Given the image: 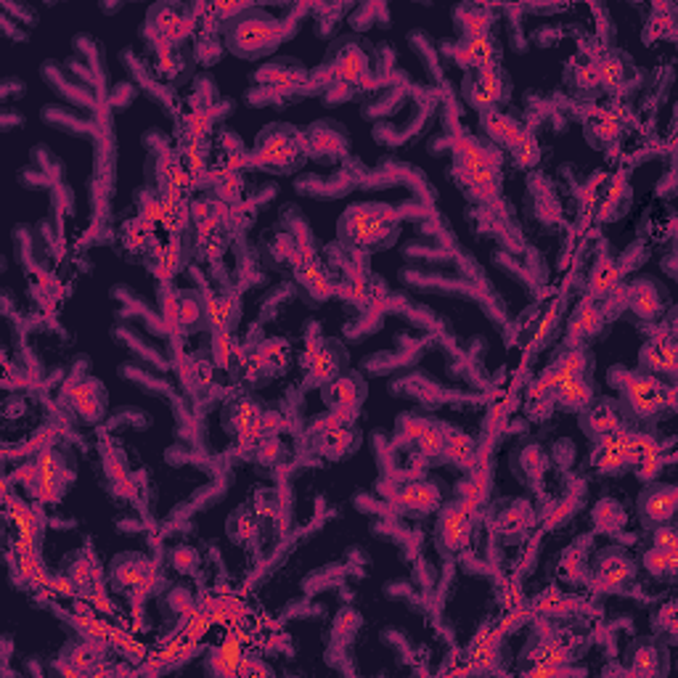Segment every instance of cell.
Instances as JSON below:
<instances>
[{
  "label": "cell",
  "mask_w": 678,
  "mask_h": 678,
  "mask_svg": "<svg viewBox=\"0 0 678 678\" xmlns=\"http://www.w3.org/2000/svg\"><path fill=\"white\" fill-rule=\"evenodd\" d=\"M284 21L260 8H241L226 24V45L241 59H257L270 53L284 40Z\"/></svg>",
  "instance_id": "obj_1"
},
{
  "label": "cell",
  "mask_w": 678,
  "mask_h": 678,
  "mask_svg": "<svg viewBox=\"0 0 678 678\" xmlns=\"http://www.w3.org/2000/svg\"><path fill=\"white\" fill-rule=\"evenodd\" d=\"M395 213L390 207H379V205H363V207H352L344 213L339 233L347 244L360 246V249H374L387 244L395 236Z\"/></svg>",
  "instance_id": "obj_2"
},
{
  "label": "cell",
  "mask_w": 678,
  "mask_h": 678,
  "mask_svg": "<svg viewBox=\"0 0 678 678\" xmlns=\"http://www.w3.org/2000/svg\"><path fill=\"white\" fill-rule=\"evenodd\" d=\"M612 384H617L623 390V398L628 403V408L636 416H655L663 411V406H674V390L660 384L655 376L650 374H634V371H612L609 374Z\"/></svg>",
  "instance_id": "obj_3"
},
{
  "label": "cell",
  "mask_w": 678,
  "mask_h": 678,
  "mask_svg": "<svg viewBox=\"0 0 678 678\" xmlns=\"http://www.w3.org/2000/svg\"><path fill=\"white\" fill-rule=\"evenodd\" d=\"M506 93H509V85H506V80H504L498 67L474 69V75L469 80H464V96L480 112L496 109V104L504 101Z\"/></svg>",
  "instance_id": "obj_4"
},
{
  "label": "cell",
  "mask_w": 678,
  "mask_h": 678,
  "mask_svg": "<svg viewBox=\"0 0 678 678\" xmlns=\"http://www.w3.org/2000/svg\"><path fill=\"white\" fill-rule=\"evenodd\" d=\"M472 533V509L464 501H451L443 506L438 520V546L443 554H456L466 546Z\"/></svg>",
  "instance_id": "obj_5"
},
{
  "label": "cell",
  "mask_w": 678,
  "mask_h": 678,
  "mask_svg": "<svg viewBox=\"0 0 678 678\" xmlns=\"http://www.w3.org/2000/svg\"><path fill=\"white\" fill-rule=\"evenodd\" d=\"M676 514V488L674 485H650L639 498V517L644 525L658 528L674 520Z\"/></svg>",
  "instance_id": "obj_6"
},
{
  "label": "cell",
  "mask_w": 678,
  "mask_h": 678,
  "mask_svg": "<svg viewBox=\"0 0 678 678\" xmlns=\"http://www.w3.org/2000/svg\"><path fill=\"white\" fill-rule=\"evenodd\" d=\"M628 430H615L604 438H596V446H593V464L599 472L604 474H612V472H620L628 466Z\"/></svg>",
  "instance_id": "obj_7"
},
{
  "label": "cell",
  "mask_w": 678,
  "mask_h": 678,
  "mask_svg": "<svg viewBox=\"0 0 678 678\" xmlns=\"http://www.w3.org/2000/svg\"><path fill=\"white\" fill-rule=\"evenodd\" d=\"M583 371H585V355H583L577 347H572V350L562 352V355L554 360V366L538 379V384L533 387V395L554 392L557 384H562L565 379H572V376H583Z\"/></svg>",
  "instance_id": "obj_8"
},
{
  "label": "cell",
  "mask_w": 678,
  "mask_h": 678,
  "mask_svg": "<svg viewBox=\"0 0 678 678\" xmlns=\"http://www.w3.org/2000/svg\"><path fill=\"white\" fill-rule=\"evenodd\" d=\"M281 127L268 130L260 141V159L268 162V165H287V162L295 159V149H297L295 133L281 130Z\"/></svg>",
  "instance_id": "obj_9"
},
{
  "label": "cell",
  "mask_w": 678,
  "mask_h": 678,
  "mask_svg": "<svg viewBox=\"0 0 678 678\" xmlns=\"http://www.w3.org/2000/svg\"><path fill=\"white\" fill-rule=\"evenodd\" d=\"M456 61L469 69H482V67H496V45L488 35L482 37H469L456 48Z\"/></svg>",
  "instance_id": "obj_10"
},
{
  "label": "cell",
  "mask_w": 678,
  "mask_h": 678,
  "mask_svg": "<svg viewBox=\"0 0 678 678\" xmlns=\"http://www.w3.org/2000/svg\"><path fill=\"white\" fill-rule=\"evenodd\" d=\"M583 430L593 440L620 430V416H617L615 406L607 400H599V403H591L588 408H583Z\"/></svg>",
  "instance_id": "obj_11"
},
{
  "label": "cell",
  "mask_w": 678,
  "mask_h": 678,
  "mask_svg": "<svg viewBox=\"0 0 678 678\" xmlns=\"http://www.w3.org/2000/svg\"><path fill=\"white\" fill-rule=\"evenodd\" d=\"M363 379L358 376H337L332 379L327 387H324V398L332 408L337 411H352L358 403H360V395H363Z\"/></svg>",
  "instance_id": "obj_12"
},
{
  "label": "cell",
  "mask_w": 678,
  "mask_h": 678,
  "mask_svg": "<svg viewBox=\"0 0 678 678\" xmlns=\"http://www.w3.org/2000/svg\"><path fill=\"white\" fill-rule=\"evenodd\" d=\"M642 368L652 374H674L676 371V344L674 339L647 342L642 350Z\"/></svg>",
  "instance_id": "obj_13"
},
{
  "label": "cell",
  "mask_w": 678,
  "mask_h": 678,
  "mask_svg": "<svg viewBox=\"0 0 678 678\" xmlns=\"http://www.w3.org/2000/svg\"><path fill=\"white\" fill-rule=\"evenodd\" d=\"M151 575V565L141 557H119L112 567V580L122 591H135Z\"/></svg>",
  "instance_id": "obj_14"
},
{
  "label": "cell",
  "mask_w": 678,
  "mask_h": 678,
  "mask_svg": "<svg viewBox=\"0 0 678 678\" xmlns=\"http://www.w3.org/2000/svg\"><path fill=\"white\" fill-rule=\"evenodd\" d=\"M398 504H400L403 509H408V512H422V514H427V512H432V509L440 504V493H438V488L430 485V482H414V485H403V488L398 490Z\"/></svg>",
  "instance_id": "obj_15"
},
{
  "label": "cell",
  "mask_w": 678,
  "mask_h": 678,
  "mask_svg": "<svg viewBox=\"0 0 678 678\" xmlns=\"http://www.w3.org/2000/svg\"><path fill=\"white\" fill-rule=\"evenodd\" d=\"M482 127H485V133H488L493 141L506 143V146H512L520 135H525V133H528V130H525V127L514 119V117L498 112V109H488V112H482Z\"/></svg>",
  "instance_id": "obj_16"
},
{
  "label": "cell",
  "mask_w": 678,
  "mask_h": 678,
  "mask_svg": "<svg viewBox=\"0 0 678 678\" xmlns=\"http://www.w3.org/2000/svg\"><path fill=\"white\" fill-rule=\"evenodd\" d=\"M554 398L565 408H575V411H583L593 403V392H591V387L583 376H572V379H565L562 384H557Z\"/></svg>",
  "instance_id": "obj_17"
},
{
  "label": "cell",
  "mask_w": 678,
  "mask_h": 678,
  "mask_svg": "<svg viewBox=\"0 0 678 678\" xmlns=\"http://www.w3.org/2000/svg\"><path fill=\"white\" fill-rule=\"evenodd\" d=\"M628 305H631V311H634L636 316H642V319H647V321H652V319L660 313V308H663L660 295H658V289H655L650 281H639L636 287H631V292H628Z\"/></svg>",
  "instance_id": "obj_18"
},
{
  "label": "cell",
  "mask_w": 678,
  "mask_h": 678,
  "mask_svg": "<svg viewBox=\"0 0 678 678\" xmlns=\"http://www.w3.org/2000/svg\"><path fill=\"white\" fill-rule=\"evenodd\" d=\"M446 458H451L456 464H469L474 458V440L466 438L458 430H448L443 427V453Z\"/></svg>",
  "instance_id": "obj_19"
},
{
  "label": "cell",
  "mask_w": 678,
  "mask_h": 678,
  "mask_svg": "<svg viewBox=\"0 0 678 678\" xmlns=\"http://www.w3.org/2000/svg\"><path fill=\"white\" fill-rule=\"evenodd\" d=\"M634 575V562L623 554H615V557H604L601 560V567H599V577L609 585V588H617L623 585L628 577Z\"/></svg>",
  "instance_id": "obj_20"
},
{
  "label": "cell",
  "mask_w": 678,
  "mask_h": 678,
  "mask_svg": "<svg viewBox=\"0 0 678 678\" xmlns=\"http://www.w3.org/2000/svg\"><path fill=\"white\" fill-rule=\"evenodd\" d=\"M241 644L236 642V639H228L226 644H221L215 652H213V658H210V668L215 671V674H236L238 671V666H241Z\"/></svg>",
  "instance_id": "obj_21"
},
{
  "label": "cell",
  "mask_w": 678,
  "mask_h": 678,
  "mask_svg": "<svg viewBox=\"0 0 678 678\" xmlns=\"http://www.w3.org/2000/svg\"><path fill=\"white\" fill-rule=\"evenodd\" d=\"M676 552H671V549L655 546V549H650V552L644 554V567H647L652 575H658V577H674V575H676Z\"/></svg>",
  "instance_id": "obj_22"
},
{
  "label": "cell",
  "mask_w": 678,
  "mask_h": 678,
  "mask_svg": "<svg viewBox=\"0 0 678 678\" xmlns=\"http://www.w3.org/2000/svg\"><path fill=\"white\" fill-rule=\"evenodd\" d=\"M363 72H366V59H363V53H360L358 48H350V45H347L337 61V77L350 80V83H358V80L363 77Z\"/></svg>",
  "instance_id": "obj_23"
},
{
  "label": "cell",
  "mask_w": 678,
  "mask_h": 678,
  "mask_svg": "<svg viewBox=\"0 0 678 678\" xmlns=\"http://www.w3.org/2000/svg\"><path fill=\"white\" fill-rule=\"evenodd\" d=\"M599 321H601V313L588 303V305H583L577 313H575V319L569 321V337L580 339V337H588V335H593L596 332V327H599Z\"/></svg>",
  "instance_id": "obj_24"
},
{
  "label": "cell",
  "mask_w": 678,
  "mask_h": 678,
  "mask_svg": "<svg viewBox=\"0 0 678 678\" xmlns=\"http://www.w3.org/2000/svg\"><path fill=\"white\" fill-rule=\"evenodd\" d=\"M512 157H514V162L520 165V167H533L536 162H538V143H536V138L530 135V133H525V135H520L512 146Z\"/></svg>",
  "instance_id": "obj_25"
},
{
  "label": "cell",
  "mask_w": 678,
  "mask_h": 678,
  "mask_svg": "<svg viewBox=\"0 0 678 678\" xmlns=\"http://www.w3.org/2000/svg\"><path fill=\"white\" fill-rule=\"evenodd\" d=\"M96 384H91V382H85V384H77V390L72 392V406L83 414V416H88V419H96L99 414H101V403L93 398V390Z\"/></svg>",
  "instance_id": "obj_26"
},
{
  "label": "cell",
  "mask_w": 678,
  "mask_h": 678,
  "mask_svg": "<svg viewBox=\"0 0 678 678\" xmlns=\"http://www.w3.org/2000/svg\"><path fill=\"white\" fill-rule=\"evenodd\" d=\"M414 443L419 446V451L424 453V456H440L443 453V427L427 424Z\"/></svg>",
  "instance_id": "obj_27"
},
{
  "label": "cell",
  "mask_w": 678,
  "mask_h": 678,
  "mask_svg": "<svg viewBox=\"0 0 678 678\" xmlns=\"http://www.w3.org/2000/svg\"><path fill=\"white\" fill-rule=\"evenodd\" d=\"M620 77H623V67H620V61L615 59V56H607L601 64H599V80L604 83V85H617L620 83Z\"/></svg>",
  "instance_id": "obj_28"
},
{
  "label": "cell",
  "mask_w": 678,
  "mask_h": 678,
  "mask_svg": "<svg viewBox=\"0 0 678 678\" xmlns=\"http://www.w3.org/2000/svg\"><path fill=\"white\" fill-rule=\"evenodd\" d=\"M335 358H337V355L329 352V350L319 352V355H316V363H313V379H327V376H332V374L337 371Z\"/></svg>",
  "instance_id": "obj_29"
},
{
  "label": "cell",
  "mask_w": 678,
  "mask_h": 678,
  "mask_svg": "<svg viewBox=\"0 0 678 678\" xmlns=\"http://www.w3.org/2000/svg\"><path fill=\"white\" fill-rule=\"evenodd\" d=\"M617 281V273H615V268H609V265H601L596 273H593V278H591V289H596V292H607L612 284Z\"/></svg>",
  "instance_id": "obj_30"
},
{
  "label": "cell",
  "mask_w": 678,
  "mask_h": 678,
  "mask_svg": "<svg viewBox=\"0 0 678 678\" xmlns=\"http://www.w3.org/2000/svg\"><path fill=\"white\" fill-rule=\"evenodd\" d=\"M634 668H636L639 674H655V671H658V652L650 650V647H644V650L639 652V658L634 660Z\"/></svg>",
  "instance_id": "obj_31"
},
{
  "label": "cell",
  "mask_w": 678,
  "mask_h": 678,
  "mask_svg": "<svg viewBox=\"0 0 678 678\" xmlns=\"http://www.w3.org/2000/svg\"><path fill=\"white\" fill-rule=\"evenodd\" d=\"M567 604H569V601H565L557 591H546V593H544V599L538 601V609L552 612V615H560V612H565Z\"/></svg>",
  "instance_id": "obj_32"
},
{
  "label": "cell",
  "mask_w": 678,
  "mask_h": 678,
  "mask_svg": "<svg viewBox=\"0 0 678 678\" xmlns=\"http://www.w3.org/2000/svg\"><path fill=\"white\" fill-rule=\"evenodd\" d=\"M655 546L676 552V533H674L671 525H658L655 528Z\"/></svg>",
  "instance_id": "obj_33"
}]
</instances>
